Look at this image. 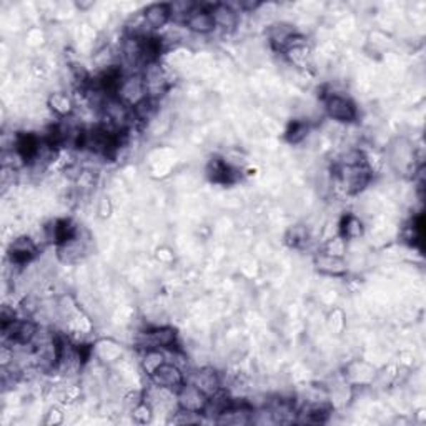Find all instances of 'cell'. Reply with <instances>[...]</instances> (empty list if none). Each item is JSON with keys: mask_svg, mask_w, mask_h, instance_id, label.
<instances>
[{"mask_svg": "<svg viewBox=\"0 0 426 426\" xmlns=\"http://www.w3.org/2000/svg\"><path fill=\"white\" fill-rule=\"evenodd\" d=\"M135 345L140 351L145 350H170L179 347V333L174 326L155 325L147 326L135 337Z\"/></svg>", "mask_w": 426, "mask_h": 426, "instance_id": "1", "label": "cell"}, {"mask_svg": "<svg viewBox=\"0 0 426 426\" xmlns=\"http://www.w3.org/2000/svg\"><path fill=\"white\" fill-rule=\"evenodd\" d=\"M321 102H323L325 115L330 120L338 124H353L358 119V107L350 97L328 90L321 95Z\"/></svg>", "mask_w": 426, "mask_h": 426, "instance_id": "2", "label": "cell"}, {"mask_svg": "<svg viewBox=\"0 0 426 426\" xmlns=\"http://www.w3.org/2000/svg\"><path fill=\"white\" fill-rule=\"evenodd\" d=\"M143 84H145V92H147V98L152 101L160 102V98L165 97L169 93L172 87V80L169 70L163 67V63L153 62L143 67L142 70Z\"/></svg>", "mask_w": 426, "mask_h": 426, "instance_id": "3", "label": "cell"}, {"mask_svg": "<svg viewBox=\"0 0 426 426\" xmlns=\"http://www.w3.org/2000/svg\"><path fill=\"white\" fill-rule=\"evenodd\" d=\"M89 247H90V235L89 233L84 235L79 230V233H77L74 238L57 245L56 257L63 265L79 264L80 260H84V258L87 257Z\"/></svg>", "mask_w": 426, "mask_h": 426, "instance_id": "4", "label": "cell"}, {"mask_svg": "<svg viewBox=\"0 0 426 426\" xmlns=\"http://www.w3.org/2000/svg\"><path fill=\"white\" fill-rule=\"evenodd\" d=\"M115 95L130 108L137 107L140 102H143L145 98H147V92H145L142 72H130V74H125Z\"/></svg>", "mask_w": 426, "mask_h": 426, "instance_id": "5", "label": "cell"}, {"mask_svg": "<svg viewBox=\"0 0 426 426\" xmlns=\"http://www.w3.org/2000/svg\"><path fill=\"white\" fill-rule=\"evenodd\" d=\"M39 255V243L32 237L20 235V237L13 238L8 245V260L12 266L22 270L24 266L30 265Z\"/></svg>", "mask_w": 426, "mask_h": 426, "instance_id": "6", "label": "cell"}, {"mask_svg": "<svg viewBox=\"0 0 426 426\" xmlns=\"http://www.w3.org/2000/svg\"><path fill=\"white\" fill-rule=\"evenodd\" d=\"M185 378H187L188 383L202 389L207 396L215 395L220 389H224V380H221L220 373L213 366H200V368L188 370L185 373Z\"/></svg>", "mask_w": 426, "mask_h": 426, "instance_id": "7", "label": "cell"}, {"mask_svg": "<svg viewBox=\"0 0 426 426\" xmlns=\"http://www.w3.org/2000/svg\"><path fill=\"white\" fill-rule=\"evenodd\" d=\"M150 382L157 385V387L176 393L182 388V385L187 382V378H185V371L180 368V366L170 363V361H165V363L150 376Z\"/></svg>", "mask_w": 426, "mask_h": 426, "instance_id": "8", "label": "cell"}, {"mask_svg": "<svg viewBox=\"0 0 426 426\" xmlns=\"http://www.w3.org/2000/svg\"><path fill=\"white\" fill-rule=\"evenodd\" d=\"M185 29L195 35H210L215 32V22L210 13V4H197L185 22Z\"/></svg>", "mask_w": 426, "mask_h": 426, "instance_id": "9", "label": "cell"}, {"mask_svg": "<svg viewBox=\"0 0 426 426\" xmlns=\"http://www.w3.org/2000/svg\"><path fill=\"white\" fill-rule=\"evenodd\" d=\"M210 13L215 22V30L224 34H233L240 27V15L226 2L210 4Z\"/></svg>", "mask_w": 426, "mask_h": 426, "instance_id": "10", "label": "cell"}, {"mask_svg": "<svg viewBox=\"0 0 426 426\" xmlns=\"http://www.w3.org/2000/svg\"><path fill=\"white\" fill-rule=\"evenodd\" d=\"M208 396L202 389H198L195 385L185 382L182 388L176 392V403H179L180 410L195 411V413H202L203 408L207 405Z\"/></svg>", "mask_w": 426, "mask_h": 426, "instance_id": "11", "label": "cell"}, {"mask_svg": "<svg viewBox=\"0 0 426 426\" xmlns=\"http://www.w3.org/2000/svg\"><path fill=\"white\" fill-rule=\"evenodd\" d=\"M297 34V29L288 22H275L266 29V39H269L271 51L276 53H283L287 51L290 42Z\"/></svg>", "mask_w": 426, "mask_h": 426, "instance_id": "12", "label": "cell"}, {"mask_svg": "<svg viewBox=\"0 0 426 426\" xmlns=\"http://www.w3.org/2000/svg\"><path fill=\"white\" fill-rule=\"evenodd\" d=\"M314 265L318 273L325 276H343L348 273V264L345 258L333 257L328 253L318 252L314 258Z\"/></svg>", "mask_w": 426, "mask_h": 426, "instance_id": "13", "label": "cell"}, {"mask_svg": "<svg viewBox=\"0 0 426 426\" xmlns=\"http://www.w3.org/2000/svg\"><path fill=\"white\" fill-rule=\"evenodd\" d=\"M47 107L57 119H67V117H72L75 113L74 98H72L70 93L63 92V90L49 93Z\"/></svg>", "mask_w": 426, "mask_h": 426, "instance_id": "14", "label": "cell"}, {"mask_svg": "<svg viewBox=\"0 0 426 426\" xmlns=\"http://www.w3.org/2000/svg\"><path fill=\"white\" fill-rule=\"evenodd\" d=\"M142 12H143L145 22H147L148 29H150L152 32L153 30H160L167 24H170V7H169V4H165V2L150 4V6L145 7Z\"/></svg>", "mask_w": 426, "mask_h": 426, "instance_id": "15", "label": "cell"}, {"mask_svg": "<svg viewBox=\"0 0 426 426\" xmlns=\"http://www.w3.org/2000/svg\"><path fill=\"white\" fill-rule=\"evenodd\" d=\"M365 233V226L363 221L358 219L356 215L353 213H348V215H343L342 220L338 224V235H342L347 242H351V240H360Z\"/></svg>", "mask_w": 426, "mask_h": 426, "instance_id": "16", "label": "cell"}, {"mask_svg": "<svg viewBox=\"0 0 426 426\" xmlns=\"http://www.w3.org/2000/svg\"><path fill=\"white\" fill-rule=\"evenodd\" d=\"M232 403H233V398H230L224 392V389H220V392L215 393V395L208 396L207 405H205V408H203L202 415L205 416V418H208V420L217 421V418H219V416L221 413H224V411L230 405H232Z\"/></svg>", "mask_w": 426, "mask_h": 426, "instance_id": "17", "label": "cell"}, {"mask_svg": "<svg viewBox=\"0 0 426 426\" xmlns=\"http://www.w3.org/2000/svg\"><path fill=\"white\" fill-rule=\"evenodd\" d=\"M368 165V155L363 148L360 147H348L342 150L335 158L333 167H363Z\"/></svg>", "mask_w": 426, "mask_h": 426, "instance_id": "18", "label": "cell"}, {"mask_svg": "<svg viewBox=\"0 0 426 426\" xmlns=\"http://www.w3.org/2000/svg\"><path fill=\"white\" fill-rule=\"evenodd\" d=\"M165 361L167 355L163 350H145L142 351V358H140V366H142L143 373L150 378Z\"/></svg>", "mask_w": 426, "mask_h": 426, "instance_id": "19", "label": "cell"}, {"mask_svg": "<svg viewBox=\"0 0 426 426\" xmlns=\"http://www.w3.org/2000/svg\"><path fill=\"white\" fill-rule=\"evenodd\" d=\"M308 132H310V124H308V120L297 119L288 124L287 130H285V138H287L288 143H300L303 140H306Z\"/></svg>", "mask_w": 426, "mask_h": 426, "instance_id": "20", "label": "cell"}, {"mask_svg": "<svg viewBox=\"0 0 426 426\" xmlns=\"http://www.w3.org/2000/svg\"><path fill=\"white\" fill-rule=\"evenodd\" d=\"M310 242V230L305 225L290 226L285 235V243L292 248H305Z\"/></svg>", "mask_w": 426, "mask_h": 426, "instance_id": "21", "label": "cell"}, {"mask_svg": "<svg viewBox=\"0 0 426 426\" xmlns=\"http://www.w3.org/2000/svg\"><path fill=\"white\" fill-rule=\"evenodd\" d=\"M348 250V242L345 238L342 237V235H335V237L328 238L323 245V248H321L320 252L328 253V255L333 257H345V253Z\"/></svg>", "mask_w": 426, "mask_h": 426, "instance_id": "22", "label": "cell"}, {"mask_svg": "<svg viewBox=\"0 0 426 426\" xmlns=\"http://www.w3.org/2000/svg\"><path fill=\"white\" fill-rule=\"evenodd\" d=\"M130 413H132V420L135 421V423L147 425V423H150L153 418V408H152V405H148V403L143 400L138 406H135Z\"/></svg>", "mask_w": 426, "mask_h": 426, "instance_id": "23", "label": "cell"}, {"mask_svg": "<svg viewBox=\"0 0 426 426\" xmlns=\"http://www.w3.org/2000/svg\"><path fill=\"white\" fill-rule=\"evenodd\" d=\"M122 401H124L125 410L132 411L135 406H138L140 403L143 401V393L142 392H129L124 396V400H122Z\"/></svg>", "mask_w": 426, "mask_h": 426, "instance_id": "24", "label": "cell"}, {"mask_svg": "<svg viewBox=\"0 0 426 426\" xmlns=\"http://www.w3.org/2000/svg\"><path fill=\"white\" fill-rule=\"evenodd\" d=\"M19 316H17V311L13 310L12 306L4 305L2 310H0V321H2V325H8L12 323V321H15Z\"/></svg>", "mask_w": 426, "mask_h": 426, "instance_id": "25", "label": "cell"}, {"mask_svg": "<svg viewBox=\"0 0 426 426\" xmlns=\"http://www.w3.org/2000/svg\"><path fill=\"white\" fill-rule=\"evenodd\" d=\"M62 421H63L62 410H58V408H51V410H49V413L45 415L44 423L45 425H60Z\"/></svg>", "mask_w": 426, "mask_h": 426, "instance_id": "26", "label": "cell"}, {"mask_svg": "<svg viewBox=\"0 0 426 426\" xmlns=\"http://www.w3.org/2000/svg\"><path fill=\"white\" fill-rule=\"evenodd\" d=\"M110 212H112V207H110V200H108V198H101V200H98V207H97V213L98 215L102 217V219H107L108 215H110Z\"/></svg>", "mask_w": 426, "mask_h": 426, "instance_id": "27", "label": "cell"}, {"mask_svg": "<svg viewBox=\"0 0 426 426\" xmlns=\"http://www.w3.org/2000/svg\"><path fill=\"white\" fill-rule=\"evenodd\" d=\"M95 6V4L92 2V0H90V2H75V7L79 8L80 12H87V11H90V8H92Z\"/></svg>", "mask_w": 426, "mask_h": 426, "instance_id": "28", "label": "cell"}]
</instances>
